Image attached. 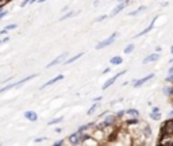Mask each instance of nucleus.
Segmentation results:
<instances>
[{
	"label": "nucleus",
	"instance_id": "412c9836",
	"mask_svg": "<svg viewBox=\"0 0 173 146\" xmlns=\"http://www.w3.org/2000/svg\"><path fill=\"white\" fill-rule=\"evenodd\" d=\"M134 49H135V45H134V44H129L126 47H124L123 53H124V54H130V53H131Z\"/></svg>",
	"mask_w": 173,
	"mask_h": 146
},
{
	"label": "nucleus",
	"instance_id": "4c0bfd02",
	"mask_svg": "<svg viewBox=\"0 0 173 146\" xmlns=\"http://www.w3.org/2000/svg\"><path fill=\"white\" fill-rule=\"evenodd\" d=\"M157 111H160V108H158V107H153V108H152V112H157Z\"/></svg>",
	"mask_w": 173,
	"mask_h": 146
},
{
	"label": "nucleus",
	"instance_id": "ddd939ff",
	"mask_svg": "<svg viewBox=\"0 0 173 146\" xmlns=\"http://www.w3.org/2000/svg\"><path fill=\"white\" fill-rule=\"evenodd\" d=\"M64 79V74H58V76H56L54 79H52V80H49L47 83H45L43 85H42L39 89H43V88H46V87H49V85H53V84H56L57 81H61V80Z\"/></svg>",
	"mask_w": 173,
	"mask_h": 146
},
{
	"label": "nucleus",
	"instance_id": "1a4fd4ad",
	"mask_svg": "<svg viewBox=\"0 0 173 146\" xmlns=\"http://www.w3.org/2000/svg\"><path fill=\"white\" fill-rule=\"evenodd\" d=\"M66 56H68V53H66V52L62 53V54H60V56H58V57H56V58H54L52 62H49V64L46 65V68H52V66H54V65H58L60 62L64 61V60L66 58Z\"/></svg>",
	"mask_w": 173,
	"mask_h": 146
},
{
	"label": "nucleus",
	"instance_id": "ea45409f",
	"mask_svg": "<svg viewBox=\"0 0 173 146\" xmlns=\"http://www.w3.org/2000/svg\"><path fill=\"white\" fill-rule=\"evenodd\" d=\"M161 46H157V47H155V53H160V52H161Z\"/></svg>",
	"mask_w": 173,
	"mask_h": 146
},
{
	"label": "nucleus",
	"instance_id": "a211bd4d",
	"mask_svg": "<svg viewBox=\"0 0 173 146\" xmlns=\"http://www.w3.org/2000/svg\"><path fill=\"white\" fill-rule=\"evenodd\" d=\"M126 115L133 118H139V111L135 110V108H129V110H126Z\"/></svg>",
	"mask_w": 173,
	"mask_h": 146
},
{
	"label": "nucleus",
	"instance_id": "c85d7f7f",
	"mask_svg": "<svg viewBox=\"0 0 173 146\" xmlns=\"http://www.w3.org/2000/svg\"><path fill=\"white\" fill-rule=\"evenodd\" d=\"M4 29H6V30H8V31H10V30H14V29H16V24H15V23H12V24H8V26H6V27H4Z\"/></svg>",
	"mask_w": 173,
	"mask_h": 146
},
{
	"label": "nucleus",
	"instance_id": "79ce46f5",
	"mask_svg": "<svg viewBox=\"0 0 173 146\" xmlns=\"http://www.w3.org/2000/svg\"><path fill=\"white\" fill-rule=\"evenodd\" d=\"M93 6H95V7L99 6V0H95V1H93Z\"/></svg>",
	"mask_w": 173,
	"mask_h": 146
},
{
	"label": "nucleus",
	"instance_id": "aec40b11",
	"mask_svg": "<svg viewBox=\"0 0 173 146\" xmlns=\"http://www.w3.org/2000/svg\"><path fill=\"white\" fill-rule=\"evenodd\" d=\"M97 107H99L97 102H93V104H92L91 107H89V110H88V111H87V115H92V114H93V112L97 110Z\"/></svg>",
	"mask_w": 173,
	"mask_h": 146
},
{
	"label": "nucleus",
	"instance_id": "c756f323",
	"mask_svg": "<svg viewBox=\"0 0 173 146\" xmlns=\"http://www.w3.org/2000/svg\"><path fill=\"white\" fill-rule=\"evenodd\" d=\"M64 143H65V139H60V141H56L53 145L54 146H61V145H64Z\"/></svg>",
	"mask_w": 173,
	"mask_h": 146
},
{
	"label": "nucleus",
	"instance_id": "6e6552de",
	"mask_svg": "<svg viewBox=\"0 0 173 146\" xmlns=\"http://www.w3.org/2000/svg\"><path fill=\"white\" fill-rule=\"evenodd\" d=\"M157 19H158V18L155 16V18H154V19H153V21H152V23H150V24H149V26H147V27H146V29H145V30H142V31H141V32H138V34H137V35H135V38H139V37H144V35L149 34V32H150V31H152V30H153V29H154V23H155V21H157Z\"/></svg>",
	"mask_w": 173,
	"mask_h": 146
},
{
	"label": "nucleus",
	"instance_id": "423d86ee",
	"mask_svg": "<svg viewBox=\"0 0 173 146\" xmlns=\"http://www.w3.org/2000/svg\"><path fill=\"white\" fill-rule=\"evenodd\" d=\"M68 142L71 143V145H81V141H80V133L77 131H74V133H72L69 137H68Z\"/></svg>",
	"mask_w": 173,
	"mask_h": 146
},
{
	"label": "nucleus",
	"instance_id": "e433bc0d",
	"mask_svg": "<svg viewBox=\"0 0 173 146\" xmlns=\"http://www.w3.org/2000/svg\"><path fill=\"white\" fill-rule=\"evenodd\" d=\"M102 99H103L102 96H97V97H95V99H93V102H97V103H99V102H100V100H102Z\"/></svg>",
	"mask_w": 173,
	"mask_h": 146
},
{
	"label": "nucleus",
	"instance_id": "f8f14e48",
	"mask_svg": "<svg viewBox=\"0 0 173 146\" xmlns=\"http://www.w3.org/2000/svg\"><path fill=\"white\" fill-rule=\"evenodd\" d=\"M24 118L30 122H37L38 120V114L35 111H24Z\"/></svg>",
	"mask_w": 173,
	"mask_h": 146
},
{
	"label": "nucleus",
	"instance_id": "a18cd8bd",
	"mask_svg": "<svg viewBox=\"0 0 173 146\" xmlns=\"http://www.w3.org/2000/svg\"><path fill=\"white\" fill-rule=\"evenodd\" d=\"M45 1H47V0H39L38 3H45Z\"/></svg>",
	"mask_w": 173,
	"mask_h": 146
},
{
	"label": "nucleus",
	"instance_id": "4be33fe9",
	"mask_svg": "<svg viewBox=\"0 0 173 146\" xmlns=\"http://www.w3.org/2000/svg\"><path fill=\"white\" fill-rule=\"evenodd\" d=\"M150 118L153 120H160L161 119V112L157 111V112H150Z\"/></svg>",
	"mask_w": 173,
	"mask_h": 146
},
{
	"label": "nucleus",
	"instance_id": "37998d69",
	"mask_svg": "<svg viewBox=\"0 0 173 146\" xmlns=\"http://www.w3.org/2000/svg\"><path fill=\"white\" fill-rule=\"evenodd\" d=\"M61 131H62L61 127H57V129H56V133H61Z\"/></svg>",
	"mask_w": 173,
	"mask_h": 146
},
{
	"label": "nucleus",
	"instance_id": "5701e85b",
	"mask_svg": "<svg viewBox=\"0 0 173 146\" xmlns=\"http://www.w3.org/2000/svg\"><path fill=\"white\" fill-rule=\"evenodd\" d=\"M62 120H64V118L62 117H58V118H54V119H52L49 122V126H53V125H57V123H61Z\"/></svg>",
	"mask_w": 173,
	"mask_h": 146
},
{
	"label": "nucleus",
	"instance_id": "2f4dec72",
	"mask_svg": "<svg viewBox=\"0 0 173 146\" xmlns=\"http://www.w3.org/2000/svg\"><path fill=\"white\" fill-rule=\"evenodd\" d=\"M110 72H111V68H110V66H107L106 69L103 70V73H102V74H107V73H110Z\"/></svg>",
	"mask_w": 173,
	"mask_h": 146
},
{
	"label": "nucleus",
	"instance_id": "9b49d317",
	"mask_svg": "<svg viewBox=\"0 0 173 146\" xmlns=\"http://www.w3.org/2000/svg\"><path fill=\"white\" fill-rule=\"evenodd\" d=\"M160 60V53H152L149 56H146L144 58V64H149V62H154Z\"/></svg>",
	"mask_w": 173,
	"mask_h": 146
},
{
	"label": "nucleus",
	"instance_id": "a878e982",
	"mask_svg": "<svg viewBox=\"0 0 173 146\" xmlns=\"http://www.w3.org/2000/svg\"><path fill=\"white\" fill-rule=\"evenodd\" d=\"M104 19H108V15H106V14H104V15H100V16H97L96 19H95V22H103Z\"/></svg>",
	"mask_w": 173,
	"mask_h": 146
},
{
	"label": "nucleus",
	"instance_id": "dca6fc26",
	"mask_svg": "<svg viewBox=\"0 0 173 146\" xmlns=\"http://www.w3.org/2000/svg\"><path fill=\"white\" fill-rule=\"evenodd\" d=\"M122 62H123V58H122V57H120V56H114L111 60H110V64H111L112 66H116V65H120V64H122Z\"/></svg>",
	"mask_w": 173,
	"mask_h": 146
},
{
	"label": "nucleus",
	"instance_id": "c03bdc74",
	"mask_svg": "<svg viewBox=\"0 0 173 146\" xmlns=\"http://www.w3.org/2000/svg\"><path fill=\"white\" fill-rule=\"evenodd\" d=\"M37 1H39V0H31V1H30V3L32 4V3H37Z\"/></svg>",
	"mask_w": 173,
	"mask_h": 146
},
{
	"label": "nucleus",
	"instance_id": "c9c22d12",
	"mask_svg": "<svg viewBox=\"0 0 173 146\" xmlns=\"http://www.w3.org/2000/svg\"><path fill=\"white\" fill-rule=\"evenodd\" d=\"M31 0H23V3H22V7H24V6H27V4L30 3Z\"/></svg>",
	"mask_w": 173,
	"mask_h": 146
},
{
	"label": "nucleus",
	"instance_id": "20e7f679",
	"mask_svg": "<svg viewBox=\"0 0 173 146\" xmlns=\"http://www.w3.org/2000/svg\"><path fill=\"white\" fill-rule=\"evenodd\" d=\"M124 73H127V70H122V72H119V73H116V74H115V76H112V77H110L108 80H107L106 83H104V84H103V87H102V89H107V88H110L111 87L112 84H114L115 81H116L118 79H119L120 76H123Z\"/></svg>",
	"mask_w": 173,
	"mask_h": 146
},
{
	"label": "nucleus",
	"instance_id": "72a5a7b5",
	"mask_svg": "<svg viewBox=\"0 0 173 146\" xmlns=\"http://www.w3.org/2000/svg\"><path fill=\"white\" fill-rule=\"evenodd\" d=\"M8 41H10V38H8V37H6L4 39H0V45H1V44H6V42H8Z\"/></svg>",
	"mask_w": 173,
	"mask_h": 146
},
{
	"label": "nucleus",
	"instance_id": "f3484780",
	"mask_svg": "<svg viewBox=\"0 0 173 146\" xmlns=\"http://www.w3.org/2000/svg\"><path fill=\"white\" fill-rule=\"evenodd\" d=\"M146 8H147V7H145V6L138 7L137 10H134V11H130L129 12V16H135V15H138V14H141V12L146 11Z\"/></svg>",
	"mask_w": 173,
	"mask_h": 146
},
{
	"label": "nucleus",
	"instance_id": "f03ea898",
	"mask_svg": "<svg viewBox=\"0 0 173 146\" xmlns=\"http://www.w3.org/2000/svg\"><path fill=\"white\" fill-rule=\"evenodd\" d=\"M116 37H118V32H114V34H112L111 37H108L107 39H104V41L99 42V44L96 45V50H102V49H104V47H107V46H110V45H112L115 42V39H116Z\"/></svg>",
	"mask_w": 173,
	"mask_h": 146
},
{
	"label": "nucleus",
	"instance_id": "473e14b6",
	"mask_svg": "<svg viewBox=\"0 0 173 146\" xmlns=\"http://www.w3.org/2000/svg\"><path fill=\"white\" fill-rule=\"evenodd\" d=\"M7 14H8V12H7V11H1V12H0V21H1V19H3V18L6 16Z\"/></svg>",
	"mask_w": 173,
	"mask_h": 146
},
{
	"label": "nucleus",
	"instance_id": "de8ad7c7",
	"mask_svg": "<svg viewBox=\"0 0 173 146\" xmlns=\"http://www.w3.org/2000/svg\"><path fill=\"white\" fill-rule=\"evenodd\" d=\"M122 1H126V0H118V3H122Z\"/></svg>",
	"mask_w": 173,
	"mask_h": 146
},
{
	"label": "nucleus",
	"instance_id": "a19ab883",
	"mask_svg": "<svg viewBox=\"0 0 173 146\" xmlns=\"http://www.w3.org/2000/svg\"><path fill=\"white\" fill-rule=\"evenodd\" d=\"M168 73H170V74H173V66L169 68V70H168Z\"/></svg>",
	"mask_w": 173,
	"mask_h": 146
},
{
	"label": "nucleus",
	"instance_id": "393cba45",
	"mask_svg": "<svg viewBox=\"0 0 173 146\" xmlns=\"http://www.w3.org/2000/svg\"><path fill=\"white\" fill-rule=\"evenodd\" d=\"M115 115H116V118H118L119 120H120V119H123L124 115H126V110H120V111H118Z\"/></svg>",
	"mask_w": 173,
	"mask_h": 146
},
{
	"label": "nucleus",
	"instance_id": "bb28decb",
	"mask_svg": "<svg viewBox=\"0 0 173 146\" xmlns=\"http://www.w3.org/2000/svg\"><path fill=\"white\" fill-rule=\"evenodd\" d=\"M77 131H79V133H84V131H89V129L87 127V125H82V126H80L79 129H77Z\"/></svg>",
	"mask_w": 173,
	"mask_h": 146
},
{
	"label": "nucleus",
	"instance_id": "6ab92c4d",
	"mask_svg": "<svg viewBox=\"0 0 173 146\" xmlns=\"http://www.w3.org/2000/svg\"><path fill=\"white\" fill-rule=\"evenodd\" d=\"M162 91H164V94L166 95V96H173V84L172 85H168V87H165Z\"/></svg>",
	"mask_w": 173,
	"mask_h": 146
},
{
	"label": "nucleus",
	"instance_id": "7ed1b4c3",
	"mask_svg": "<svg viewBox=\"0 0 173 146\" xmlns=\"http://www.w3.org/2000/svg\"><path fill=\"white\" fill-rule=\"evenodd\" d=\"M138 126H139V130L142 131V134L145 135V138H150L153 135V131H152V127H150L149 125H147L146 122H141L139 120V123H138Z\"/></svg>",
	"mask_w": 173,
	"mask_h": 146
},
{
	"label": "nucleus",
	"instance_id": "7c9ffc66",
	"mask_svg": "<svg viewBox=\"0 0 173 146\" xmlns=\"http://www.w3.org/2000/svg\"><path fill=\"white\" fill-rule=\"evenodd\" d=\"M46 139H47L46 137H42V138H37V139H35V142H37V143H39V142H43V141H46Z\"/></svg>",
	"mask_w": 173,
	"mask_h": 146
},
{
	"label": "nucleus",
	"instance_id": "2eb2a0df",
	"mask_svg": "<svg viewBox=\"0 0 173 146\" xmlns=\"http://www.w3.org/2000/svg\"><path fill=\"white\" fill-rule=\"evenodd\" d=\"M138 123H139V118H133V117H130L129 119L124 122V125H126L127 127H130V126H138Z\"/></svg>",
	"mask_w": 173,
	"mask_h": 146
},
{
	"label": "nucleus",
	"instance_id": "4468645a",
	"mask_svg": "<svg viewBox=\"0 0 173 146\" xmlns=\"http://www.w3.org/2000/svg\"><path fill=\"white\" fill-rule=\"evenodd\" d=\"M82 56H84V53H79V54H76V56H72L71 57V58H68V60H65V61L64 62H62V64H72V62H74V61H77V60H79V58H81V57Z\"/></svg>",
	"mask_w": 173,
	"mask_h": 146
},
{
	"label": "nucleus",
	"instance_id": "f257e3e1",
	"mask_svg": "<svg viewBox=\"0 0 173 146\" xmlns=\"http://www.w3.org/2000/svg\"><path fill=\"white\" fill-rule=\"evenodd\" d=\"M164 135H173V118L168 119L161 126V137Z\"/></svg>",
	"mask_w": 173,
	"mask_h": 146
},
{
	"label": "nucleus",
	"instance_id": "39448f33",
	"mask_svg": "<svg viewBox=\"0 0 173 146\" xmlns=\"http://www.w3.org/2000/svg\"><path fill=\"white\" fill-rule=\"evenodd\" d=\"M155 77V74L154 73H150V74H147V76H145V77H142V79H139V80H135L134 83H133V85H134V88H139L142 84H145V83H147L149 80H152V79H154Z\"/></svg>",
	"mask_w": 173,
	"mask_h": 146
},
{
	"label": "nucleus",
	"instance_id": "0eeeda50",
	"mask_svg": "<svg viewBox=\"0 0 173 146\" xmlns=\"http://www.w3.org/2000/svg\"><path fill=\"white\" fill-rule=\"evenodd\" d=\"M130 1H131V0H126V1H122V3H119L116 7H115L114 10H112L111 16H116V15L119 14V12H122V11H123V10H124V7H126L127 4L130 3Z\"/></svg>",
	"mask_w": 173,
	"mask_h": 146
},
{
	"label": "nucleus",
	"instance_id": "f704fd0d",
	"mask_svg": "<svg viewBox=\"0 0 173 146\" xmlns=\"http://www.w3.org/2000/svg\"><path fill=\"white\" fill-rule=\"evenodd\" d=\"M107 114H108V111H103L102 114H99V115H97V118H103V117H104V115H107Z\"/></svg>",
	"mask_w": 173,
	"mask_h": 146
},
{
	"label": "nucleus",
	"instance_id": "58836bf2",
	"mask_svg": "<svg viewBox=\"0 0 173 146\" xmlns=\"http://www.w3.org/2000/svg\"><path fill=\"white\" fill-rule=\"evenodd\" d=\"M7 32H8V30L3 29V30H1V31H0V34H1V35H4V34H7Z\"/></svg>",
	"mask_w": 173,
	"mask_h": 146
},
{
	"label": "nucleus",
	"instance_id": "cd10ccee",
	"mask_svg": "<svg viewBox=\"0 0 173 146\" xmlns=\"http://www.w3.org/2000/svg\"><path fill=\"white\" fill-rule=\"evenodd\" d=\"M165 81L169 83V84H173V74H170V73H169V74L165 77Z\"/></svg>",
	"mask_w": 173,
	"mask_h": 146
},
{
	"label": "nucleus",
	"instance_id": "b1692460",
	"mask_svg": "<svg viewBox=\"0 0 173 146\" xmlns=\"http://www.w3.org/2000/svg\"><path fill=\"white\" fill-rule=\"evenodd\" d=\"M73 15H74V12L73 11H69V12H66V14H65V15H62V16L61 18H60V21H65V19H68V18H71V16H73Z\"/></svg>",
	"mask_w": 173,
	"mask_h": 146
},
{
	"label": "nucleus",
	"instance_id": "49530a36",
	"mask_svg": "<svg viewBox=\"0 0 173 146\" xmlns=\"http://www.w3.org/2000/svg\"><path fill=\"white\" fill-rule=\"evenodd\" d=\"M170 53L173 54V45H172V47H170Z\"/></svg>",
	"mask_w": 173,
	"mask_h": 146
},
{
	"label": "nucleus",
	"instance_id": "9d476101",
	"mask_svg": "<svg viewBox=\"0 0 173 146\" xmlns=\"http://www.w3.org/2000/svg\"><path fill=\"white\" fill-rule=\"evenodd\" d=\"M118 120L119 119L116 118V115H108V117L104 118V122H106L108 126H111V127H116Z\"/></svg>",
	"mask_w": 173,
	"mask_h": 146
}]
</instances>
